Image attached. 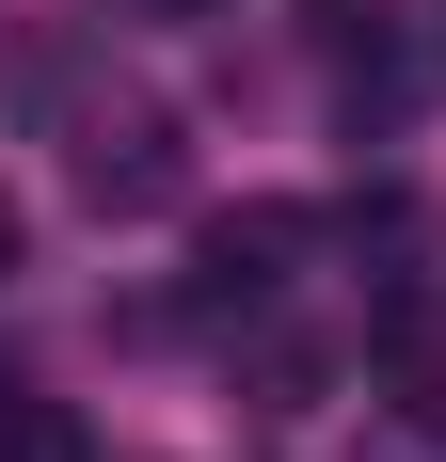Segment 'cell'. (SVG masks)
I'll list each match as a JSON object with an SVG mask.
<instances>
[{
    "label": "cell",
    "instance_id": "6da1fadb",
    "mask_svg": "<svg viewBox=\"0 0 446 462\" xmlns=\"http://www.w3.org/2000/svg\"><path fill=\"white\" fill-rule=\"evenodd\" d=\"M176 191H191V143H176V112H144V96L80 112V208H112V224H160Z\"/></svg>",
    "mask_w": 446,
    "mask_h": 462
},
{
    "label": "cell",
    "instance_id": "7a4b0ae2",
    "mask_svg": "<svg viewBox=\"0 0 446 462\" xmlns=\"http://www.w3.org/2000/svg\"><path fill=\"white\" fill-rule=\"evenodd\" d=\"M303 239H319L303 208H239V224H208V287H223V303H271Z\"/></svg>",
    "mask_w": 446,
    "mask_h": 462
},
{
    "label": "cell",
    "instance_id": "3957f363",
    "mask_svg": "<svg viewBox=\"0 0 446 462\" xmlns=\"http://www.w3.org/2000/svg\"><path fill=\"white\" fill-rule=\"evenodd\" d=\"M383 16H399V0H303V32H319V48H383Z\"/></svg>",
    "mask_w": 446,
    "mask_h": 462
},
{
    "label": "cell",
    "instance_id": "277c9868",
    "mask_svg": "<svg viewBox=\"0 0 446 462\" xmlns=\"http://www.w3.org/2000/svg\"><path fill=\"white\" fill-rule=\"evenodd\" d=\"M383 462H446V399H414V447H383Z\"/></svg>",
    "mask_w": 446,
    "mask_h": 462
},
{
    "label": "cell",
    "instance_id": "5b68a950",
    "mask_svg": "<svg viewBox=\"0 0 446 462\" xmlns=\"http://www.w3.org/2000/svg\"><path fill=\"white\" fill-rule=\"evenodd\" d=\"M16 255H33V208H16V191H0V287H16Z\"/></svg>",
    "mask_w": 446,
    "mask_h": 462
},
{
    "label": "cell",
    "instance_id": "8992f818",
    "mask_svg": "<svg viewBox=\"0 0 446 462\" xmlns=\"http://www.w3.org/2000/svg\"><path fill=\"white\" fill-rule=\"evenodd\" d=\"M160 16H191V0H160Z\"/></svg>",
    "mask_w": 446,
    "mask_h": 462
}]
</instances>
